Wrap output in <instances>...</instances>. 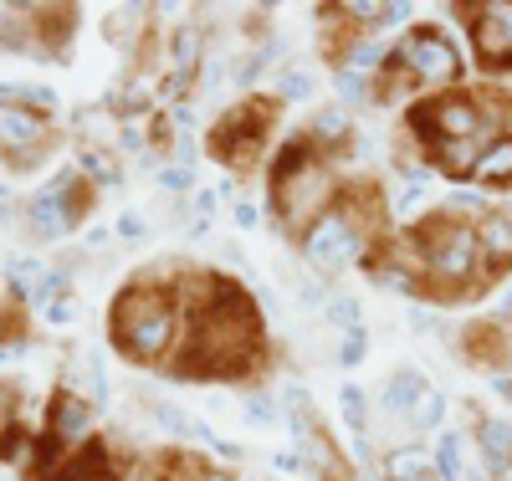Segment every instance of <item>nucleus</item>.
Wrapping results in <instances>:
<instances>
[{"instance_id": "8", "label": "nucleus", "mask_w": 512, "mask_h": 481, "mask_svg": "<svg viewBox=\"0 0 512 481\" xmlns=\"http://www.w3.org/2000/svg\"><path fill=\"white\" fill-rule=\"evenodd\" d=\"M482 154H487L482 139H451V144H441V169L451 174V180H466V174H477Z\"/></svg>"}, {"instance_id": "23", "label": "nucleus", "mask_w": 512, "mask_h": 481, "mask_svg": "<svg viewBox=\"0 0 512 481\" xmlns=\"http://www.w3.org/2000/svg\"><path fill=\"white\" fill-rule=\"evenodd\" d=\"M159 185H164V190H190V174H185V169H164Z\"/></svg>"}, {"instance_id": "32", "label": "nucleus", "mask_w": 512, "mask_h": 481, "mask_svg": "<svg viewBox=\"0 0 512 481\" xmlns=\"http://www.w3.org/2000/svg\"><path fill=\"white\" fill-rule=\"evenodd\" d=\"M502 395H507V400H512V379H507V384H502Z\"/></svg>"}, {"instance_id": "22", "label": "nucleus", "mask_w": 512, "mask_h": 481, "mask_svg": "<svg viewBox=\"0 0 512 481\" xmlns=\"http://www.w3.org/2000/svg\"><path fill=\"white\" fill-rule=\"evenodd\" d=\"M282 93H287V98H308V77H303V72L282 77Z\"/></svg>"}, {"instance_id": "33", "label": "nucleus", "mask_w": 512, "mask_h": 481, "mask_svg": "<svg viewBox=\"0 0 512 481\" xmlns=\"http://www.w3.org/2000/svg\"><path fill=\"white\" fill-rule=\"evenodd\" d=\"M502 481H512V466H502Z\"/></svg>"}, {"instance_id": "7", "label": "nucleus", "mask_w": 512, "mask_h": 481, "mask_svg": "<svg viewBox=\"0 0 512 481\" xmlns=\"http://www.w3.org/2000/svg\"><path fill=\"white\" fill-rule=\"evenodd\" d=\"M472 31H477V57H482L487 72L512 67V6H487V11H477Z\"/></svg>"}, {"instance_id": "5", "label": "nucleus", "mask_w": 512, "mask_h": 481, "mask_svg": "<svg viewBox=\"0 0 512 481\" xmlns=\"http://www.w3.org/2000/svg\"><path fill=\"white\" fill-rule=\"evenodd\" d=\"M415 123L425 128V134H436V144L482 139V108H477V98H436V103L420 108Z\"/></svg>"}, {"instance_id": "19", "label": "nucleus", "mask_w": 512, "mask_h": 481, "mask_svg": "<svg viewBox=\"0 0 512 481\" xmlns=\"http://www.w3.org/2000/svg\"><path fill=\"white\" fill-rule=\"evenodd\" d=\"M82 169H88L93 180H103V185H113V180H118V174H113V164H108V154H98V149H88V154H82Z\"/></svg>"}, {"instance_id": "29", "label": "nucleus", "mask_w": 512, "mask_h": 481, "mask_svg": "<svg viewBox=\"0 0 512 481\" xmlns=\"http://www.w3.org/2000/svg\"><path fill=\"white\" fill-rule=\"evenodd\" d=\"M236 226H256V205H246V200L236 205Z\"/></svg>"}, {"instance_id": "9", "label": "nucleus", "mask_w": 512, "mask_h": 481, "mask_svg": "<svg viewBox=\"0 0 512 481\" xmlns=\"http://www.w3.org/2000/svg\"><path fill=\"white\" fill-rule=\"evenodd\" d=\"M31 221H36V236H62L67 231V205H62V190H47L31 200Z\"/></svg>"}, {"instance_id": "21", "label": "nucleus", "mask_w": 512, "mask_h": 481, "mask_svg": "<svg viewBox=\"0 0 512 481\" xmlns=\"http://www.w3.org/2000/svg\"><path fill=\"white\" fill-rule=\"evenodd\" d=\"M344 415L354 430H364V400H359V389H344Z\"/></svg>"}, {"instance_id": "1", "label": "nucleus", "mask_w": 512, "mask_h": 481, "mask_svg": "<svg viewBox=\"0 0 512 481\" xmlns=\"http://www.w3.org/2000/svg\"><path fill=\"white\" fill-rule=\"evenodd\" d=\"M118 338L134 348L139 359H154L164 354V343H169V302L164 292L154 287H134L128 297H118V318H113Z\"/></svg>"}, {"instance_id": "16", "label": "nucleus", "mask_w": 512, "mask_h": 481, "mask_svg": "<svg viewBox=\"0 0 512 481\" xmlns=\"http://www.w3.org/2000/svg\"><path fill=\"white\" fill-rule=\"evenodd\" d=\"M436 476L441 481H461V441L451 430L441 435V446H436Z\"/></svg>"}, {"instance_id": "28", "label": "nucleus", "mask_w": 512, "mask_h": 481, "mask_svg": "<svg viewBox=\"0 0 512 481\" xmlns=\"http://www.w3.org/2000/svg\"><path fill=\"white\" fill-rule=\"evenodd\" d=\"M118 231H123V236H144V221H139V215H123Z\"/></svg>"}, {"instance_id": "31", "label": "nucleus", "mask_w": 512, "mask_h": 481, "mask_svg": "<svg viewBox=\"0 0 512 481\" xmlns=\"http://www.w3.org/2000/svg\"><path fill=\"white\" fill-rule=\"evenodd\" d=\"M205 481H236V476H226V471H221V476H205Z\"/></svg>"}, {"instance_id": "3", "label": "nucleus", "mask_w": 512, "mask_h": 481, "mask_svg": "<svg viewBox=\"0 0 512 481\" xmlns=\"http://www.w3.org/2000/svg\"><path fill=\"white\" fill-rule=\"evenodd\" d=\"M277 195H282V210L292 215V221H308V215L328 200V174L308 154H292L277 169Z\"/></svg>"}, {"instance_id": "17", "label": "nucleus", "mask_w": 512, "mask_h": 481, "mask_svg": "<svg viewBox=\"0 0 512 481\" xmlns=\"http://www.w3.org/2000/svg\"><path fill=\"white\" fill-rule=\"evenodd\" d=\"M436 420H441V395H436V389H425L420 405L410 410V425H415V430H431Z\"/></svg>"}, {"instance_id": "10", "label": "nucleus", "mask_w": 512, "mask_h": 481, "mask_svg": "<svg viewBox=\"0 0 512 481\" xmlns=\"http://www.w3.org/2000/svg\"><path fill=\"white\" fill-rule=\"evenodd\" d=\"M420 395H425V379H420L415 369H400V374L390 379V389H384V410L410 415V410L420 405Z\"/></svg>"}, {"instance_id": "6", "label": "nucleus", "mask_w": 512, "mask_h": 481, "mask_svg": "<svg viewBox=\"0 0 512 481\" xmlns=\"http://www.w3.org/2000/svg\"><path fill=\"white\" fill-rule=\"evenodd\" d=\"M359 256V231L344 221V215H318L308 231V261L318 272H338Z\"/></svg>"}, {"instance_id": "14", "label": "nucleus", "mask_w": 512, "mask_h": 481, "mask_svg": "<svg viewBox=\"0 0 512 481\" xmlns=\"http://www.w3.org/2000/svg\"><path fill=\"white\" fill-rule=\"evenodd\" d=\"M0 139H6V144H36V139H41V123H36L31 113L0 108Z\"/></svg>"}, {"instance_id": "18", "label": "nucleus", "mask_w": 512, "mask_h": 481, "mask_svg": "<svg viewBox=\"0 0 512 481\" xmlns=\"http://www.w3.org/2000/svg\"><path fill=\"white\" fill-rule=\"evenodd\" d=\"M195 52H200V36H195V31H180V36H175V72H180V77H190Z\"/></svg>"}, {"instance_id": "26", "label": "nucleus", "mask_w": 512, "mask_h": 481, "mask_svg": "<svg viewBox=\"0 0 512 481\" xmlns=\"http://www.w3.org/2000/svg\"><path fill=\"white\" fill-rule=\"evenodd\" d=\"M359 354H364V338L349 333V343H344V364H359Z\"/></svg>"}, {"instance_id": "4", "label": "nucleus", "mask_w": 512, "mask_h": 481, "mask_svg": "<svg viewBox=\"0 0 512 481\" xmlns=\"http://www.w3.org/2000/svg\"><path fill=\"white\" fill-rule=\"evenodd\" d=\"M400 62H405L410 77H420V82H446V77H456V67H461V57H456V47H451V36H441L436 26L410 31L405 47H400Z\"/></svg>"}, {"instance_id": "34", "label": "nucleus", "mask_w": 512, "mask_h": 481, "mask_svg": "<svg viewBox=\"0 0 512 481\" xmlns=\"http://www.w3.org/2000/svg\"><path fill=\"white\" fill-rule=\"evenodd\" d=\"M0 195H6V185H0Z\"/></svg>"}, {"instance_id": "2", "label": "nucleus", "mask_w": 512, "mask_h": 481, "mask_svg": "<svg viewBox=\"0 0 512 481\" xmlns=\"http://www.w3.org/2000/svg\"><path fill=\"white\" fill-rule=\"evenodd\" d=\"M420 251L431 261V272L446 277V282H461L466 272L477 267V251H482V236L456 221V215H431V221L420 226Z\"/></svg>"}, {"instance_id": "15", "label": "nucleus", "mask_w": 512, "mask_h": 481, "mask_svg": "<svg viewBox=\"0 0 512 481\" xmlns=\"http://www.w3.org/2000/svg\"><path fill=\"white\" fill-rule=\"evenodd\" d=\"M57 435H62V441L72 446V441H82V435H88V410H82L77 400H57Z\"/></svg>"}, {"instance_id": "30", "label": "nucleus", "mask_w": 512, "mask_h": 481, "mask_svg": "<svg viewBox=\"0 0 512 481\" xmlns=\"http://www.w3.org/2000/svg\"><path fill=\"white\" fill-rule=\"evenodd\" d=\"M246 415H256V420H267L272 410H267V400H246Z\"/></svg>"}, {"instance_id": "13", "label": "nucleus", "mask_w": 512, "mask_h": 481, "mask_svg": "<svg viewBox=\"0 0 512 481\" xmlns=\"http://www.w3.org/2000/svg\"><path fill=\"white\" fill-rule=\"evenodd\" d=\"M482 451H487V461L497 471L512 466V420H487L482 425Z\"/></svg>"}, {"instance_id": "11", "label": "nucleus", "mask_w": 512, "mask_h": 481, "mask_svg": "<svg viewBox=\"0 0 512 481\" xmlns=\"http://www.w3.org/2000/svg\"><path fill=\"white\" fill-rule=\"evenodd\" d=\"M384 471H390V481H441L436 476V461L425 456V451H395L390 461H384Z\"/></svg>"}, {"instance_id": "24", "label": "nucleus", "mask_w": 512, "mask_h": 481, "mask_svg": "<svg viewBox=\"0 0 512 481\" xmlns=\"http://www.w3.org/2000/svg\"><path fill=\"white\" fill-rule=\"evenodd\" d=\"M47 318H52V323H72V297H57L52 308H47Z\"/></svg>"}, {"instance_id": "27", "label": "nucleus", "mask_w": 512, "mask_h": 481, "mask_svg": "<svg viewBox=\"0 0 512 481\" xmlns=\"http://www.w3.org/2000/svg\"><path fill=\"white\" fill-rule=\"evenodd\" d=\"M318 128H323V134H344V113H323Z\"/></svg>"}, {"instance_id": "12", "label": "nucleus", "mask_w": 512, "mask_h": 481, "mask_svg": "<svg viewBox=\"0 0 512 481\" xmlns=\"http://www.w3.org/2000/svg\"><path fill=\"white\" fill-rule=\"evenodd\" d=\"M477 180H487V185H512V134H507V139H497V144L482 154Z\"/></svg>"}, {"instance_id": "20", "label": "nucleus", "mask_w": 512, "mask_h": 481, "mask_svg": "<svg viewBox=\"0 0 512 481\" xmlns=\"http://www.w3.org/2000/svg\"><path fill=\"white\" fill-rule=\"evenodd\" d=\"M328 318H333V323H344V328H354V323H359V302H354V297H333Z\"/></svg>"}, {"instance_id": "25", "label": "nucleus", "mask_w": 512, "mask_h": 481, "mask_svg": "<svg viewBox=\"0 0 512 481\" xmlns=\"http://www.w3.org/2000/svg\"><path fill=\"white\" fill-rule=\"evenodd\" d=\"M415 200H420V185H415V180H410V185H400V195H395V205H400V210H410Z\"/></svg>"}]
</instances>
